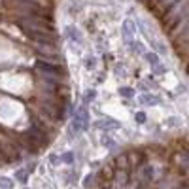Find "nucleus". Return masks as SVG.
Segmentation results:
<instances>
[{
    "label": "nucleus",
    "instance_id": "nucleus-1",
    "mask_svg": "<svg viewBox=\"0 0 189 189\" xmlns=\"http://www.w3.org/2000/svg\"><path fill=\"white\" fill-rule=\"evenodd\" d=\"M87 121H89V112H87L85 108H80L78 113L74 115V119H72L70 131H72V132H80V131L87 129Z\"/></svg>",
    "mask_w": 189,
    "mask_h": 189
},
{
    "label": "nucleus",
    "instance_id": "nucleus-2",
    "mask_svg": "<svg viewBox=\"0 0 189 189\" xmlns=\"http://www.w3.org/2000/svg\"><path fill=\"white\" fill-rule=\"evenodd\" d=\"M36 68H38V70H42V72H45V74H51V76L64 74V70H62V68H57L55 64H49V62H42V61H38V62H36Z\"/></svg>",
    "mask_w": 189,
    "mask_h": 189
},
{
    "label": "nucleus",
    "instance_id": "nucleus-3",
    "mask_svg": "<svg viewBox=\"0 0 189 189\" xmlns=\"http://www.w3.org/2000/svg\"><path fill=\"white\" fill-rule=\"evenodd\" d=\"M132 34H134V23L131 21V19H127L125 23H123V36H125V40L131 44V40H132Z\"/></svg>",
    "mask_w": 189,
    "mask_h": 189
},
{
    "label": "nucleus",
    "instance_id": "nucleus-4",
    "mask_svg": "<svg viewBox=\"0 0 189 189\" xmlns=\"http://www.w3.org/2000/svg\"><path fill=\"white\" fill-rule=\"evenodd\" d=\"M64 32H66V36H68L70 40H74L76 44H81V42H83V38H81V34L78 32V29H76V27H66V29H64Z\"/></svg>",
    "mask_w": 189,
    "mask_h": 189
},
{
    "label": "nucleus",
    "instance_id": "nucleus-5",
    "mask_svg": "<svg viewBox=\"0 0 189 189\" xmlns=\"http://www.w3.org/2000/svg\"><path fill=\"white\" fill-rule=\"evenodd\" d=\"M140 102L142 104H148V106H155V104H159L161 102V99L159 97H155V94H142V97H140Z\"/></svg>",
    "mask_w": 189,
    "mask_h": 189
},
{
    "label": "nucleus",
    "instance_id": "nucleus-6",
    "mask_svg": "<svg viewBox=\"0 0 189 189\" xmlns=\"http://www.w3.org/2000/svg\"><path fill=\"white\" fill-rule=\"evenodd\" d=\"M129 157H127V153H123V155H119L115 159V168L117 170H127V167H129Z\"/></svg>",
    "mask_w": 189,
    "mask_h": 189
},
{
    "label": "nucleus",
    "instance_id": "nucleus-7",
    "mask_svg": "<svg viewBox=\"0 0 189 189\" xmlns=\"http://www.w3.org/2000/svg\"><path fill=\"white\" fill-rule=\"evenodd\" d=\"M94 127L97 129H102V131H106V129H110V127H119V123H115V121H97L94 123Z\"/></svg>",
    "mask_w": 189,
    "mask_h": 189
},
{
    "label": "nucleus",
    "instance_id": "nucleus-8",
    "mask_svg": "<svg viewBox=\"0 0 189 189\" xmlns=\"http://www.w3.org/2000/svg\"><path fill=\"white\" fill-rule=\"evenodd\" d=\"M100 142H102V144L106 146V148H115V142L108 136V134H102V138H100Z\"/></svg>",
    "mask_w": 189,
    "mask_h": 189
},
{
    "label": "nucleus",
    "instance_id": "nucleus-9",
    "mask_svg": "<svg viewBox=\"0 0 189 189\" xmlns=\"http://www.w3.org/2000/svg\"><path fill=\"white\" fill-rule=\"evenodd\" d=\"M61 161H64L66 164H72V163H74V153H72V151L62 153V155H61Z\"/></svg>",
    "mask_w": 189,
    "mask_h": 189
},
{
    "label": "nucleus",
    "instance_id": "nucleus-10",
    "mask_svg": "<svg viewBox=\"0 0 189 189\" xmlns=\"http://www.w3.org/2000/svg\"><path fill=\"white\" fill-rule=\"evenodd\" d=\"M146 61H148L150 64H153V66L159 64V57H157V53H146Z\"/></svg>",
    "mask_w": 189,
    "mask_h": 189
},
{
    "label": "nucleus",
    "instance_id": "nucleus-11",
    "mask_svg": "<svg viewBox=\"0 0 189 189\" xmlns=\"http://www.w3.org/2000/svg\"><path fill=\"white\" fill-rule=\"evenodd\" d=\"M0 187L2 189H13V182L10 178H0Z\"/></svg>",
    "mask_w": 189,
    "mask_h": 189
},
{
    "label": "nucleus",
    "instance_id": "nucleus-12",
    "mask_svg": "<svg viewBox=\"0 0 189 189\" xmlns=\"http://www.w3.org/2000/svg\"><path fill=\"white\" fill-rule=\"evenodd\" d=\"M94 94H97V93H94L93 89H91V91H87V93L83 94V102H85V104H89V102H91V100L94 99Z\"/></svg>",
    "mask_w": 189,
    "mask_h": 189
},
{
    "label": "nucleus",
    "instance_id": "nucleus-13",
    "mask_svg": "<svg viewBox=\"0 0 189 189\" xmlns=\"http://www.w3.org/2000/svg\"><path fill=\"white\" fill-rule=\"evenodd\" d=\"M15 176H17V180H19V182H27V178H29V172L21 168V170H17V174H15Z\"/></svg>",
    "mask_w": 189,
    "mask_h": 189
},
{
    "label": "nucleus",
    "instance_id": "nucleus-14",
    "mask_svg": "<svg viewBox=\"0 0 189 189\" xmlns=\"http://www.w3.org/2000/svg\"><path fill=\"white\" fill-rule=\"evenodd\" d=\"M119 94H121V97H132V91L127 89V87H121L119 89Z\"/></svg>",
    "mask_w": 189,
    "mask_h": 189
},
{
    "label": "nucleus",
    "instance_id": "nucleus-15",
    "mask_svg": "<svg viewBox=\"0 0 189 189\" xmlns=\"http://www.w3.org/2000/svg\"><path fill=\"white\" fill-rule=\"evenodd\" d=\"M136 121H138V123H144V121H146V113H144V112H138V113H136Z\"/></svg>",
    "mask_w": 189,
    "mask_h": 189
},
{
    "label": "nucleus",
    "instance_id": "nucleus-16",
    "mask_svg": "<svg viewBox=\"0 0 189 189\" xmlns=\"http://www.w3.org/2000/svg\"><path fill=\"white\" fill-rule=\"evenodd\" d=\"M155 70H157V74H164V72H167V68H164V66H155Z\"/></svg>",
    "mask_w": 189,
    "mask_h": 189
},
{
    "label": "nucleus",
    "instance_id": "nucleus-17",
    "mask_svg": "<svg viewBox=\"0 0 189 189\" xmlns=\"http://www.w3.org/2000/svg\"><path fill=\"white\" fill-rule=\"evenodd\" d=\"M83 64H85V66H89V68H93L94 61H93V59H85V61H83Z\"/></svg>",
    "mask_w": 189,
    "mask_h": 189
},
{
    "label": "nucleus",
    "instance_id": "nucleus-18",
    "mask_svg": "<svg viewBox=\"0 0 189 189\" xmlns=\"http://www.w3.org/2000/svg\"><path fill=\"white\" fill-rule=\"evenodd\" d=\"M49 161H51L53 164H57V163L61 161V157H57V155H51V157H49Z\"/></svg>",
    "mask_w": 189,
    "mask_h": 189
}]
</instances>
